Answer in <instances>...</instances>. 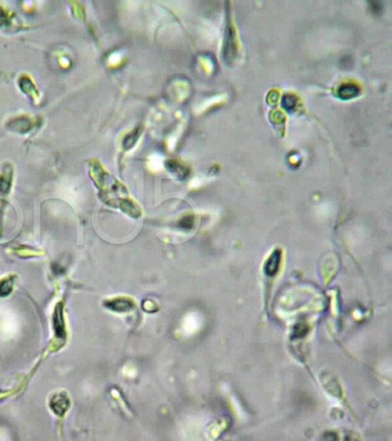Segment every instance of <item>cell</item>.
<instances>
[{
    "instance_id": "obj_1",
    "label": "cell",
    "mask_w": 392,
    "mask_h": 441,
    "mask_svg": "<svg viewBox=\"0 0 392 441\" xmlns=\"http://www.w3.org/2000/svg\"><path fill=\"white\" fill-rule=\"evenodd\" d=\"M69 402L67 396L62 393L55 394L50 400V408L52 412L58 416H62L68 409Z\"/></svg>"
},
{
    "instance_id": "obj_2",
    "label": "cell",
    "mask_w": 392,
    "mask_h": 441,
    "mask_svg": "<svg viewBox=\"0 0 392 441\" xmlns=\"http://www.w3.org/2000/svg\"><path fill=\"white\" fill-rule=\"evenodd\" d=\"M360 88L353 83H346L339 86L337 96L342 100H349L357 97L360 93Z\"/></svg>"
},
{
    "instance_id": "obj_3",
    "label": "cell",
    "mask_w": 392,
    "mask_h": 441,
    "mask_svg": "<svg viewBox=\"0 0 392 441\" xmlns=\"http://www.w3.org/2000/svg\"><path fill=\"white\" fill-rule=\"evenodd\" d=\"M280 260H281L280 252L275 251L270 256L264 267V271L267 276L273 277L275 275L280 267Z\"/></svg>"
},
{
    "instance_id": "obj_4",
    "label": "cell",
    "mask_w": 392,
    "mask_h": 441,
    "mask_svg": "<svg viewBox=\"0 0 392 441\" xmlns=\"http://www.w3.org/2000/svg\"><path fill=\"white\" fill-rule=\"evenodd\" d=\"M54 328H55V332H56V335L59 338H62L64 335V321H63L62 313L60 307L57 308L54 316Z\"/></svg>"
},
{
    "instance_id": "obj_5",
    "label": "cell",
    "mask_w": 392,
    "mask_h": 441,
    "mask_svg": "<svg viewBox=\"0 0 392 441\" xmlns=\"http://www.w3.org/2000/svg\"><path fill=\"white\" fill-rule=\"evenodd\" d=\"M297 104V99L293 94H285L281 100V105L288 112H292Z\"/></svg>"
},
{
    "instance_id": "obj_6",
    "label": "cell",
    "mask_w": 392,
    "mask_h": 441,
    "mask_svg": "<svg viewBox=\"0 0 392 441\" xmlns=\"http://www.w3.org/2000/svg\"><path fill=\"white\" fill-rule=\"evenodd\" d=\"M13 278L12 277L6 278L0 282V296L6 297L13 290Z\"/></svg>"
}]
</instances>
